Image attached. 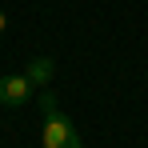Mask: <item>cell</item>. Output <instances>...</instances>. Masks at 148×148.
<instances>
[{
  "label": "cell",
  "mask_w": 148,
  "mask_h": 148,
  "mask_svg": "<svg viewBox=\"0 0 148 148\" xmlns=\"http://www.w3.org/2000/svg\"><path fill=\"white\" fill-rule=\"evenodd\" d=\"M36 92H40V88H36L28 76H0V104H8V108L28 104Z\"/></svg>",
  "instance_id": "6da1fadb"
},
{
  "label": "cell",
  "mask_w": 148,
  "mask_h": 148,
  "mask_svg": "<svg viewBox=\"0 0 148 148\" xmlns=\"http://www.w3.org/2000/svg\"><path fill=\"white\" fill-rule=\"evenodd\" d=\"M68 140H76V124L68 120L64 112L44 116V136H40V144L44 148H60V144H68Z\"/></svg>",
  "instance_id": "7a4b0ae2"
},
{
  "label": "cell",
  "mask_w": 148,
  "mask_h": 148,
  "mask_svg": "<svg viewBox=\"0 0 148 148\" xmlns=\"http://www.w3.org/2000/svg\"><path fill=\"white\" fill-rule=\"evenodd\" d=\"M52 72H56V64H52L48 56H36V60H32V64H28V80H32V84H36V88H48V80H52Z\"/></svg>",
  "instance_id": "3957f363"
},
{
  "label": "cell",
  "mask_w": 148,
  "mask_h": 148,
  "mask_svg": "<svg viewBox=\"0 0 148 148\" xmlns=\"http://www.w3.org/2000/svg\"><path fill=\"white\" fill-rule=\"evenodd\" d=\"M36 104H40V112H44V116H52V112H60V108H56V96H52L48 88H40V92H36Z\"/></svg>",
  "instance_id": "277c9868"
},
{
  "label": "cell",
  "mask_w": 148,
  "mask_h": 148,
  "mask_svg": "<svg viewBox=\"0 0 148 148\" xmlns=\"http://www.w3.org/2000/svg\"><path fill=\"white\" fill-rule=\"evenodd\" d=\"M60 148H84V144H80V136H76V140H68V144H60Z\"/></svg>",
  "instance_id": "5b68a950"
},
{
  "label": "cell",
  "mask_w": 148,
  "mask_h": 148,
  "mask_svg": "<svg viewBox=\"0 0 148 148\" xmlns=\"http://www.w3.org/2000/svg\"><path fill=\"white\" fill-rule=\"evenodd\" d=\"M4 28H8V16H4V12H0V32H4Z\"/></svg>",
  "instance_id": "8992f818"
}]
</instances>
